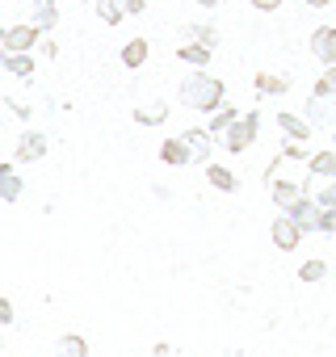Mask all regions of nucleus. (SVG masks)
<instances>
[{"instance_id": "nucleus-6", "label": "nucleus", "mask_w": 336, "mask_h": 357, "mask_svg": "<svg viewBox=\"0 0 336 357\" xmlns=\"http://www.w3.org/2000/svg\"><path fill=\"white\" fill-rule=\"evenodd\" d=\"M269 198L277 202V211H286V215H290V211H294V206H303L311 194H307V185H294V181H273V185H269Z\"/></svg>"}, {"instance_id": "nucleus-13", "label": "nucleus", "mask_w": 336, "mask_h": 357, "mask_svg": "<svg viewBox=\"0 0 336 357\" xmlns=\"http://www.w3.org/2000/svg\"><path fill=\"white\" fill-rule=\"evenodd\" d=\"M273 122H277V130H282L286 139H294V143H307V139H311V122L298 118V114H277Z\"/></svg>"}, {"instance_id": "nucleus-7", "label": "nucleus", "mask_w": 336, "mask_h": 357, "mask_svg": "<svg viewBox=\"0 0 336 357\" xmlns=\"http://www.w3.org/2000/svg\"><path fill=\"white\" fill-rule=\"evenodd\" d=\"M38 38H43V30H38L34 22H26V26H9V30H5V51H9V55H17V51H34Z\"/></svg>"}, {"instance_id": "nucleus-24", "label": "nucleus", "mask_w": 336, "mask_h": 357, "mask_svg": "<svg viewBox=\"0 0 336 357\" xmlns=\"http://www.w3.org/2000/svg\"><path fill=\"white\" fill-rule=\"evenodd\" d=\"M185 43H206V47H215V43H219V30H215V26H185Z\"/></svg>"}, {"instance_id": "nucleus-17", "label": "nucleus", "mask_w": 336, "mask_h": 357, "mask_svg": "<svg viewBox=\"0 0 336 357\" xmlns=\"http://www.w3.org/2000/svg\"><path fill=\"white\" fill-rule=\"evenodd\" d=\"M55 357H89V340L76 336V332H68V336L55 340Z\"/></svg>"}, {"instance_id": "nucleus-8", "label": "nucleus", "mask_w": 336, "mask_h": 357, "mask_svg": "<svg viewBox=\"0 0 336 357\" xmlns=\"http://www.w3.org/2000/svg\"><path fill=\"white\" fill-rule=\"evenodd\" d=\"M43 155H47V135L43 130H22V139H17V164H34Z\"/></svg>"}, {"instance_id": "nucleus-31", "label": "nucleus", "mask_w": 336, "mask_h": 357, "mask_svg": "<svg viewBox=\"0 0 336 357\" xmlns=\"http://www.w3.org/2000/svg\"><path fill=\"white\" fill-rule=\"evenodd\" d=\"M143 9H147V0H126V13H130V17L143 13Z\"/></svg>"}, {"instance_id": "nucleus-33", "label": "nucleus", "mask_w": 336, "mask_h": 357, "mask_svg": "<svg viewBox=\"0 0 336 357\" xmlns=\"http://www.w3.org/2000/svg\"><path fill=\"white\" fill-rule=\"evenodd\" d=\"M198 5H202V9H215V5H223V0H198Z\"/></svg>"}, {"instance_id": "nucleus-26", "label": "nucleus", "mask_w": 336, "mask_h": 357, "mask_svg": "<svg viewBox=\"0 0 336 357\" xmlns=\"http://www.w3.org/2000/svg\"><path fill=\"white\" fill-rule=\"evenodd\" d=\"M236 118H240V114H236L231 105H223V109H215V114H211V130H215V135H223V130H227Z\"/></svg>"}, {"instance_id": "nucleus-18", "label": "nucleus", "mask_w": 336, "mask_h": 357, "mask_svg": "<svg viewBox=\"0 0 336 357\" xmlns=\"http://www.w3.org/2000/svg\"><path fill=\"white\" fill-rule=\"evenodd\" d=\"M177 59L202 68V63H211V47H206V43H181V47H177Z\"/></svg>"}, {"instance_id": "nucleus-12", "label": "nucleus", "mask_w": 336, "mask_h": 357, "mask_svg": "<svg viewBox=\"0 0 336 357\" xmlns=\"http://www.w3.org/2000/svg\"><path fill=\"white\" fill-rule=\"evenodd\" d=\"M290 219L303 227V236H311V231L319 236V219H323V206H319L315 198H307L303 206H294V211H290Z\"/></svg>"}, {"instance_id": "nucleus-38", "label": "nucleus", "mask_w": 336, "mask_h": 357, "mask_svg": "<svg viewBox=\"0 0 336 357\" xmlns=\"http://www.w3.org/2000/svg\"><path fill=\"white\" fill-rule=\"evenodd\" d=\"M0 349H5V336H0Z\"/></svg>"}, {"instance_id": "nucleus-25", "label": "nucleus", "mask_w": 336, "mask_h": 357, "mask_svg": "<svg viewBox=\"0 0 336 357\" xmlns=\"http://www.w3.org/2000/svg\"><path fill=\"white\" fill-rule=\"evenodd\" d=\"M328 278V261H307V265H298V282H323Z\"/></svg>"}, {"instance_id": "nucleus-32", "label": "nucleus", "mask_w": 336, "mask_h": 357, "mask_svg": "<svg viewBox=\"0 0 336 357\" xmlns=\"http://www.w3.org/2000/svg\"><path fill=\"white\" fill-rule=\"evenodd\" d=\"M307 9H328V0H303Z\"/></svg>"}, {"instance_id": "nucleus-34", "label": "nucleus", "mask_w": 336, "mask_h": 357, "mask_svg": "<svg viewBox=\"0 0 336 357\" xmlns=\"http://www.w3.org/2000/svg\"><path fill=\"white\" fill-rule=\"evenodd\" d=\"M0 51H5V30H0Z\"/></svg>"}, {"instance_id": "nucleus-2", "label": "nucleus", "mask_w": 336, "mask_h": 357, "mask_svg": "<svg viewBox=\"0 0 336 357\" xmlns=\"http://www.w3.org/2000/svg\"><path fill=\"white\" fill-rule=\"evenodd\" d=\"M257 126H261V114L252 109V114H240L223 135H219V143L231 151V155H240V151H248L252 143H257Z\"/></svg>"}, {"instance_id": "nucleus-19", "label": "nucleus", "mask_w": 336, "mask_h": 357, "mask_svg": "<svg viewBox=\"0 0 336 357\" xmlns=\"http://www.w3.org/2000/svg\"><path fill=\"white\" fill-rule=\"evenodd\" d=\"M252 84H257V93H261V97H282V93L290 89V80H286V76H269V72H257V80H252Z\"/></svg>"}, {"instance_id": "nucleus-21", "label": "nucleus", "mask_w": 336, "mask_h": 357, "mask_svg": "<svg viewBox=\"0 0 336 357\" xmlns=\"http://www.w3.org/2000/svg\"><path fill=\"white\" fill-rule=\"evenodd\" d=\"M147 51H151V47H147L143 38L126 43V47H122V68H130V72H135V68H143V63H147Z\"/></svg>"}, {"instance_id": "nucleus-4", "label": "nucleus", "mask_w": 336, "mask_h": 357, "mask_svg": "<svg viewBox=\"0 0 336 357\" xmlns=\"http://www.w3.org/2000/svg\"><path fill=\"white\" fill-rule=\"evenodd\" d=\"M311 55L323 68H336V26H315L311 30Z\"/></svg>"}, {"instance_id": "nucleus-28", "label": "nucleus", "mask_w": 336, "mask_h": 357, "mask_svg": "<svg viewBox=\"0 0 336 357\" xmlns=\"http://www.w3.org/2000/svg\"><path fill=\"white\" fill-rule=\"evenodd\" d=\"M9 324H13V303L0 294V328H9Z\"/></svg>"}, {"instance_id": "nucleus-15", "label": "nucleus", "mask_w": 336, "mask_h": 357, "mask_svg": "<svg viewBox=\"0 0 336 357\" xmlns=\"http://www.w3.org/2000/svg\"><path fill=\"white\" fill-rule=\"evenodd\" d=\"M206 181H211L219 194H236V190H240V176H236L231 168H223V164H206Z\"/></svg>"}, {"instance_id": "nucleus-1", "label": "nucleus", "mask_w": 336, "mask_h": 357, "mask_svg": "<svg viewBox=\"0 0 336 357\" xmlns=\"http://www.w3.org/2000/svg\"><path fill=\"white\" fill-rule=\"evenodd\" d=\"M177 97H181V105L194 109V114H215V109L227 105V89H223V80L211 76V72H190V76L177 84Z\"/></svg>"}, {"instance_id": "nucleus-27", "label": "nucleus", "mask_w": 336, "mask_h": 357, "mask_svg": "<svg viewBox=\"0 0 336 357\" xmlns=\"http://www.w3.org/2000/svg\"><path fill=\"white\" fill-rule=\"evenodd\" d=\"M315 202H319L323 211H336V181H328V185L315 194Z\"/></svg>"}, {"instance_id": "nucleus-14", "label": "nucleus", "mask_w": 336, "mask_h": 357, "mask_svg": "<svg viewBox=\"0 0 336 357\" xmlns=\"http://www.w3.org/2000/svg\"><path fill=\"white\" fill-rule=\"evenodd\" d=\"M307 168H311V176H319V181H336V147L307 155Z\"/></svg>"}, {"instance_id": "nucleus-23", "label": "nucleus", "mask_w": 336, "mask_h": 357, "mask_svg": "<svg viewBox=\"0 0 336 357\" xmlns=\"http://www.w3.org/2000/svg\"><path fill=\"white\" fill-rule=\"evenodd\" d=\"M315 97L328 101V105H336V68H323V76L315 80Z\"/></svg>"}, {"instance_id": "nucleus-16", "label": "nucleus", "mask_w": 336, "mask_h": 357, "mask_svg": "<svg viewBox=\"0 0 336 357\" xmlns=\"http://www.w3.org/2000/svg\"><path fill=\"white\" fill-rule=\"evenodd\" d=\"M30 22H34L43 34H47V30H55V26H59V5H55V0H34Z\"/></svg>"}, {"instance_id": "nucleus-29", "label": "nucleus", "mask_w": 336, "mask_h": 357, "mask_svg": "<svg viewBox=\"0 0 336 357\" xmlns=\"http://www.w3.org/2000/svg\"><path fill=\"white\" fill-rule=\"evenodd\" d=\"M252 9H261V13H273V9H282V0H252Z\"/></svg>"}, {"instance_id": "nucleus-30", "label": "nucleus", "mask_w": 336, "mask_h": 357, "mask_svg": "<svg viewBox=\"0 0 336 357\" xmlns=\"http://www.w3.org/2000/svg\"><path fill=\"white\" fill-rule=\"evenodd\" d=\"M9 109H13L17 118H30V105H26V101H17V97H9Z\"/></svg>"}, {"instance_id": "nucleus-36", "label": "nucleus", "mask_w": 336, "mask_h": 357, "mask_svg": "<svg viewBox=\"0 0 336 357\" xmlns=\"http://www.w3.org/2000/svg\"><path fill=\"white\" fill-rule=\"evenodd\" d=\"M332 147H336V130H332Z\"/></svg>"}, {"instance_id": "nucleus-11", "label": "nucleus", "mask_w": 336, "mask_h": 357, "mask_svg": "<svg viewBox=\"0 0 336 357\" xmlns=\"http://www.w3.org/2000/svg\"><path fill=\"white\" fill-rule=\"evenodd\" d=\"M135 122L139 126H164L168 122V97H155V101L135 105Z\"/></svg>"}, {"instance_id": "nucleus-5", "label": "nucleus", "mask_w": 336, "mask_h": 357, "mask_svg": "<svg viewBox=\"0 0 336 357\" xmlns=\"http://www.w3.org/2000/svg\"><path fill=\"white\" fill-rule=\"evenodd\" d=\"M181 139L190 143V151H194V164H211V155H215V130L206 126H190V130H181Z\"/></svg>"}, {"instance_id": "nucleus-35", "label": "nucleus", "mask_w": 336, "mask_h": 357, "mask_svg": "<svg viewBox=\"0 0 336 357\" xmlns=\"http://www.w3.org/2000/svg\"><path fill=\"white\" fill-rule=\"evenodd\" d=\"M0 72H5V51H0Z\"/></svg>"}, {"instance_id": "nucleus-10", "label": "nucleus", "mask_w": 336, "mask_h": 357, "mask_svg": "<svg viewBox=\"0 0 336 357\" xmlns=\"http://www.w3.org/2000/svg\"><path fill=\"white\" fill-rule=\"evenodd\" d=\"M22 194H26V181H22L17 164H0V202H17Z\"/></svg>"}, {"instance_id": "nucleus-20", "label": "nucleus", "mask_w": 336, "mask_h": 357, "mask_svg": "<svg viewBox=\"0 0 336 357\" xmlns=\"http://www.w3.org/2000/svg\"><path fill=\"white\" fill-rule=\"evenodd\" d=\"M97 17H101L105 26H118L122 17H130V13H126V0H97Z\"/></svg>"}, {"instance_id": "nucleus-3", "label": "nucleus", "mask_w": 336, "mask_h": 357, "mask_svg": "<svg viewBox=\"0 0 336 357\" xmlns=\"http://www.w3.org/2000/svg\"><path fill=\"white\" fill-rule=\"evenodd\" d=\"M269 240H273V248H277V252H294V248L303 244V227L282 211V215L273 219V227H269Z\"/></svg>"}, {"instance_id": "nucleus-37", "label": "nucleus", "mask_w": 336, "mask_h": 357, "mask_svg": "<svg viewBox=\"0 0 336 357\" xmlns=\"http://www.w3.org/2000/svg\"><path fill=\"white\" fill-rule=\"evenodd\" d=\"M84 5H97V0H84Z\"/></svg>"}, {"instance_id": "nucleus-9", "label": "nucleus", "mask_w": 336, "mask_h": 357, "mask_svg": "<svg viewBox=\"0 0 336 357\" xmlns=\"http://www.w3.org/2000/svg\"><path fill=\"white\" fill-rule=\"evenodd\" d=\"M160 160H164L168 168H185V164H194V151H190V143L177 135V139H164V143H160Z\"/></svg>"}, {"instance_id": "nucleus-22", "label": "nucleus", "mask_w": 336, "mask_h": 357, "mask_svg": "<svg viewBox=\"0 0 336 357\" xmlns=\"http://www.w3.org/2000/svg\"><path fill=\"white\" fill-rule=\"evenodd\" d=\"M5 72H13V76H34V55H30V51H17V55L5 51Z\"/></svg>"}]
</instances>
